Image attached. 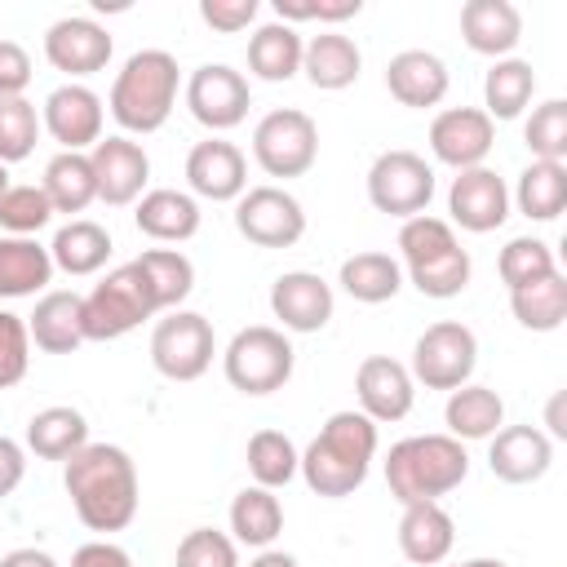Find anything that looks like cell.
Instances as JSON below:
<instances>
[{"instance_id":"obj_1","label":"cell","mask_w":567,"mask_h":567,"mask_svg":"<svg viewBox=\"0 0 567 567\" xmlns=\"http://www.w3.org/2000/svg\"><path fill=\"white\" fill-rule=\"evenodd\" d=\"M62 487L71 496L75 518L89 532H124L137 518V465L120 443H84L71 461H62Z\"/></svg>"},{"instance_id":"obj_2","label":"cell","mask_w":567,"mask_h":567,"mask_svg":"<svg viewBox=\"0 0 567 567\" xmlns=\"http://www.w3.org/2000/svg\"><path fill=\"white\" fill-rule=\"evenodd\" d=\"M372 461H377V421H368L359 408H341L319 425V434L297 461V474L315 496L341 501L363 487Z\"/></svg>"},{"instance_id":"obj_3","label":"cell","mask_w":567,"mask_h":567,"mask_svg":"<svg viewBox=\"0 0 567 567\" xmlns=\"http://www.w3.org/2000/svg\"><path fill=\"white\" fill-rule=\"evenodd\" d=\"M177 89H182V66L168 49H137L111 80V97L106 111L111 120L128 133H159L177 106Z\"/></svg>"},{"instance_id":"obj_4","label":"cell","mask_w":567,"mask_h":567,"mask_svg":"<svg viewBox=\"0 0 567 567\" xmlns=\"http://www.w3.org/2000/svg\"><path fill=\"white\" fill-rule=\"evenodd\" d=\"M399 266L408 275V284L421 292V297H434V301H447V297H461L470 288V275H474V261L470 252L461 248L452 221L443 217H408L399 226Z\"/></svg>"},{"instance_id":"obj_5","label":"cell","mask_w":567,"mask_h":567,"mask_svg":"<svg viewBox=\"0 0 567 567\" xmlns=\"http://www.w3.org/2000/svg\"><path fill=\"white\" fill-rule=\"evenodd\" d=\"M470 474V452L452 434H412L399 439L385 456V487L399 505L439 501L456 492Z\"/></svg>"},{"instance_id":"obj_6","label":"cell","mask_w":567,"mask_h":567,"mask_svg":"<svg viewBox=\"0 0 567 567\" xmlns=\"http://www.w3.org/2000/svg\"><path fill=\"white\" fill-rule=\"evenodd\" d=\"M292 368H297V350L288 341L284 328H270V323H248L230 337V346L221 350V372L226 381L239 390V394H275L292 381Z\"/></svg>"},{"instance_id":"obj_7","label":"cell","mask_w":567,"mask_h":567,"mask_svg":"<svg viewBox=\"0 0 567 567\" xmlns=\"http://www.w3.org/2000/svg\"><path fill=\"white\" fill-rule=\"evenodd\" d=\"M80 306H84V341H120L133 328H142L151 315H159V306L133 261H124L106 279H97L80 297Z\"/></svg>"},{"instance_id":"obj_8","label":"cell","mask_w":567,"mask_h":567,"mask_svg":"<svg viewBox=\"0 0 567 567\" xmlns=\"http://www.w3.org/2000/svg\"><path fill=\"white\" fill-rule=\"evenodd\" d=\"M252 159L266 177H306L319 159V124L297 106L266 111L252 128Z\"/></svg>"},{"instance_id":"obj_9","label":"cell","mask_w":567,"mask_h":567,"mask_svg":"<svg viewBox=\"0 0 567 567\" xmlns=\"http://www.w3.org/2000/svg\"><path fill=\"white\" fill-rule=\"evenodd\" d=\"M478 368V337L461 319H439L430 323L416 346H412V381L425 390H461Z\"/></svg>"},{"instance_id":"obj_10","label":"cell","mask_w":567,"mask_h":567,"mask_svg":"<svg viewBox=\"0 0 567 567\" xmlns=\"http://www.w3.org/2000/svg\"><path fill=\"white\" fill-rule=\"evenodd\" d=\"M368 199L385 217H399V221L421 217L434 199V168L425 164V155L408 146L381 151L368 168Z\"/></svg>"},{"instance_id":"obj_11","label":"cell","mask_w":567,"mask_h":567,"mask_svg":"<svg viewBox=\"0 0 567 567\" xmlns=\"http://www.w3.org/2000/svg\"><path fill=\"white\" fill-rule=\"evenodd\" d=\"M217 337L199 310H168L151 328V363L168 381H199L213 368Z\"/></svg>"},{"instance_id":"obj_12","label":"cell","mask_w":567,"mask_h":567,"mask_svg":"<svg viewBox=\"0 0 567 567\" xmlns=\"http://www.w3.org/2000/svg\"><path fill=\"white\" fill-rule=\"evenodd\" d=\"M248 106H252V89H248L244 71H235L226 62H204V66L190 71V80H186V111L213 137L239 128L248 120Z\"/></svg>"},{"instance_id":"obj_13","label":"cell","mask_w":567,"mask_h":567,"mask_svg":"<svg viewBox=\"0 0 567 567\" xmlns=\"http://www.w3.org/2000/svg\"><path fill=\"white\" fill-rule=\"evenodd\" d=\"M235 230L252 248H292L306 235V208L284 186H248L235 199Z\"/></svg>"},{"instance_id":"obj_14","label":"cell","mask_w":567,"mask_h":567,"mask_svg":"<svg viewBox=\"0 0 567 567\" xmlns=\"http://www.w3.org/2000/svg\"><path fill=\"white\" fill-rule=\"evenodd\" d=\"M102 120H106L102 97L89 84H71V80L58 84L40 106V124L62 151H84L89 155L102 142Z\"/></svg>"},{"instance_id":"obj_15","label":"cell","mask_w":567,"mask_h":567,"mask_svg":"<svg viewBox=\"0 0 567 567\" xmlns=\"http://www.w3.org/2000/svg\"><path fill=\"white\" fill-rule=\"evenodd\" d=\"M447 213H452V230H470V235H487L501 230L509 217V186L496 168L478 164L452 177L447 186Z\"/></svg>"},{"instance_id":"obj_16","label":"cell","mask_w":567,"mask_h":567,"mask_svg":"<svg viewBox=\"0 0 567 567\" xmlns=\"http://www.w3.org/2000/svg\"><path fill=\"white\" fill-rule=\"evenodd\" d=\"M492 146H496V124L483 115V106H447L430 124V151H434V159L447 164V168H456V173L487 164Z\"/></svg>"},{"instance_id":"obj_17","label":"cell","mask_w":567,"mask_h":567,"mask_svg":"<svg viewBox=\"0 0 567 567\" xmlns=\"http://www.w3.org/2000/svg\"><path fill=\"white\" fill-rule=\"evenodd\" d=\"M115 44H111V31L93 18H58L49 31H44V58L53 71L71 75V84H80L84 75H97L106 71Z\"/></svg>"},{"instance_id":"obj_18","label":"cell","mask_w":567,"mask_h":567,"mask_svg":"<svg viewBox=\"0 0 567 567\" xmlns=\"http://www.w3.org/2000/svg\"><path fill=\"white\" fill-rule=\"evenodd\" d=\"M89 164H93V177H97V199L111 204V208H124V204H137L146 195V182H151V155L142 151V142L115 133V137H102L93 151H89Z\"/></svg>"},{"instance_id":"obj_19","label":"cell","mask_w":567,"mask_h":567,"mask_svg":"<svg viewBox=\"0 0 567 567\" xmlns=\"http://www.w3.org/2000/svg\"><path fill=\"white\" fill-rule=\"evenodd\" d=\"M186 186L195 199L235 204L248 190V155L226 137H204L186 155Z\"/></svg>"},{"instance_id":"obj_20","label":"cell","mask_w":567,"mask_h":567,"mask_svg":"<svg viewBox=\"0 0 567 567\" xmlns=\"http://www.w3.org/2000/svg\"><path fill=\"white\" fill-rule=\"evenodd\" d=\"M354 399H359V412L377 425L403 421L416 403V381H412L408 363H399L390 354H368L354 368Z\"/></svg>"},{"instance_id":"obj_21","label":"cell","mask_w":567,"mask_h":567,"mask_svg":"<svg viewBox=\"0 0 567 567\" xmlns=\"http://www.w3.org/2000/svg\"><path fill=\"white\" fill-rule=\"evenodd\" d=\"M332 310H337L332 284L315 270H284L270 284V315L279 319L284 332H319L328 328Z\"/></svg>"},{"instance_id":"obj_22","label":"cell","mask_w":567,"mask_h":567,"mask_svg":"<svg viewBox=\"0 0 567 567\" xmlns=\"http://www.w3.org/2000/svg\"><path fill=\"white\" fill-rule=\"evenodd\" d=\"M554 465V439L540 430V425H501L492 434V447H487V470L501 478V483H536L545 478Z\"/></svg>"},{"instance_id":"obj_23","label":"cell","mask_w":567,"mask_h":567,"mask_svg":"<svg viewBox=\"0 0 567 567\" xmlns=\"http://www.w3.org/2000/svg\"><path fill=\"white\" fill-rule=\"evenodd\" d=\"M447 62L430 49H403L385 62V89L399 106H412V111H425V106H439L447 97Z\"/></svg>"},{"instance_id":"obj_24","label":"cell","mask_w":567,"mask_h":567,"mask_svg":"<svg viewBox=\"0 0 567 567\" xmlns=\"http://www.w3.org/2000/svg\"><path fill=\"white\" fill-rule=\"evenodd\" d=\"M461 40L483 58H514L523 40V13L509 0H465L461 4Z\"/></svg>"},{"instance_id":"obj_25","label":"cell","mask_w":567,"mask_h":567,"mask_svg":"<svg viewBox=\"0 0 567 567\" xmlns=\"http://www.w3.org/2000/svg\"><path fill=\"white\" fill-rule=\"evenodd\" d=\"M133 221L155 244H186L199 235V199L190 190L155 186L133 204Z\"/></svg>"},{"instance_id":"obj_26","label":"cell","mask_w":567,"mask_h":567,"mask_svg":"<svg viewBox=\"0 0 567 567\" xmlns=\"http://www.w3.org/2000/svg\"><path fill=\"white\" fill-rule=\"evenodd\" d=\"M456 545V523L439 501L403 505L399 514V549L416 567H439Z\"/></svg>"},{"instance_id":"obj_27","label":"cell","mask_w":567,"mask_h":567,"mask_svg":"<svg viewBox=\"0 0 567 567\" xmlns=\"http://www.w3.org/2000/svg\"><path fill=\"white\" fill-rule=\"evenodd\" d=\"M27 332H31V346L44 350V354H71L84 346V306H80V292H66V288H53V292H40L35 310L27 315Z\"/></svg>"},{"instance_id":"obj_28","label":"cell","mask_w":567,"mask_h":567,"mask_svg":"<svg viewBox=\"0 0 567 567\" xmlns=\"http://www.w3.org/2000/svg\"><path fill=\"white\" fill-rule=\"evenodd\" d=\"M359 71H363V53H359V44H354L350 35H341V31H319V35H310L306 49H301V75H306L315 89H323V93L350 89V84L359 80Z\"/></svg>"},{"instance_id":"obj_29","label":"cell","mask_w":567,"mask_h":567,"mask_svg":"<svg viewBox=\"0 0 567 567\" xmlns=\"http://www.w3.org/2000/svg\"><path fill=\"white\" fill-rule=\"evenodd\" d=\"M53 284V257L40 239L0 235V301L35 297Z\"/></svg>"},{"instance_id":"obj_30","label":"cell","mask_w":567,"mask_h":567,"mask_svg":"<svg viewBox=\"0 0 567 567\" xmlns=\"http://www.w3.org/2000/svg\"><path fill=\"white\" fill-rule=\"evenodd\" d=\"M49 257H53V270L62 275H97L111 257V230L102 221H89V217H71L66 226H58L53 244H49Z\"/></svg>"},{"instance_id":"obj_31","label":"cell","mask_w":567,"mask_h":567,"mask_svg":"<svg viewBox=\"0 0 567 567\" xmlns=\"http://www.w3.org/2000/svg\"><path fill=\"white\" fill-rule=\"evenodd\" d=\"M301 31L288 27V22H261L252 35H248V71L266 84H284L301 71Z\"/></svg>"},{"instance_id":"obj_32","label":"cell","mask_w":567,"mask_h":567,"mask_svg":"<svg viewBox=\"0 0 567 567\" xmlns=\"http://www.w3.org/2000/svg\"><path fill=\"white\" fill-rule=\"evenodd\" d=\"M337 284L346 297H354L359 306H381V301H394L399 288H403V266L390 257V252H354L341 261L337 270Z\"/></svg>"},{"instance_id":"obj_33","label":"cell","mask_w":567,"mask_h":567,"mask_svg":"<svg viewBox=\"0 0 567 567\" xmlns=\"http://www.w3.org/2000/svg\"><path fill=\"white\" fill-rule=\"evenodd\" d=\"M84 443H89V421L80 408L53 403L27 421V452H35L40 461H71Z\"/></svg>"},{"instance_id":"obj_34","label":"cell","mask_w":567,"mask_h":567,"mask_svg":"<svg viewBox=\"0 0 567 567\" xmlns=\"http://www.w3.org/2000/svg\"><path fill=\"white\" fill-rule=\"evenodd\" d=\"M284 532V505L270 487H239L230 501V540L248 545V549H270L275 536Z\"/></svg>"},{"instance_id":"obj_35","label":"cell","mask_w":567,"mask_h":567,"mask_svg":"<svg viewBox=\"0 0 567 567\" xmlns=\"http://www.w3.org/2000/svg\"><path fill=\"white\" fill-rule=\"evenodd\" d=\"M443 421H447V434L461 439V443H465V439H492V434L505 425V399H501L492 385L465 381L461 390L447 394Z\"/></svg>"},{"instance_id":"obj_36","label":"cell","mask_w":567,"mask_h":567,"mask_svg":"<svg viewBox=\"0 0 567 567\" xmlns=\"http://www.w3.org/2000/svg\"><path fill=\"white\" fill-rule=\"evenodd\" d=\"M536 93V71L523 58H496L483 75V115L496 120H518Z\"/></svg>"},{"instance_id":"obj_37","label":"cell","mask_w":567,"mask_h":567,"mask_svg":"<svg viewBox=\"0 0 567 567\" xmlns=\"http://www.w3.org/2000/svg\"><path fill=\"white\" fill-rule=\"evenodd\" d=\"M40 190L49 195L53 213H84V208L97 199V177H93L89 155H84V151H58V155L44 164Z\"/></svg>"},{"instance_id":"obj_38","label":"cell","mask_w":567,"mask_h":567,"mask_svg":"<svg viewBox=\"0 0 567 567\" xmlns=\"http://www.w3.org/2000/svg\"><path fill=\"white\" fill-rule=\"evenodd\" d=\"M518 204V213L527 221H554L563 208H567V164H554V159H532L523 173H518V186L509 195Z\"/></svg>"},{"instance_id":"obj_39","label":"cell","mask_w":567,"mask_h":567,"mask_svg":"<svg viewBox=\"0 0 567 567\" xmlns=\"http://www.w3.org/2000/svg\"><path fill=\"white\" fill-rule=\"evenodd\" d=\"M133 266L142 270V279H146V288H151L159 310H182V301L195 288V266H190L186 252H177V248H146L142 257H133Z\"/></svg>"},{"instance_id":"obj_40","label":"cell","mask_w":567,"mask_h":567,"mask_svg":"<svg viewBox=\"0 0 567 567\" xmlns=\"http://www.w3.org/2000/svg\"><path fill=\"white\" fill-rule=\"evenodd\" d=\"M509 310L527 332H558L563 319H567V279H563V270H554V275H545L527 288H514Z\"/></svg>"},{"instance_id":"obj_41","label":"cell","mask_w":567,"mask_h":567,"mask_svg":"<svg viewBox=\"0 0 567 567\" xmlns=\"http://www.w3.org/2000/svg\"><path fill=\"white\" fill-rule=\"evenodd\" d=\"M244 461H248L252 483L275 492V487H288V483L297 478V461H301V452H297V443H292L284 430H257V434L248 439Z\"/></svg>"},{"instance_id":"obj_42","label":"cell","mask_w":567,"mask_h":567,"mask_svg":"<svg viewBox=\"0 0 567 567\" xmlns=\"http://www.w3.org/2000/svg\"><path fill=\"white\" fill-rule=\"evenodd\" d=\"M496 270H501V284L514 292V288H527V284L554 275L558 261H554V248H549L545 239H536V235H518V239H509V244L501 248Z\"/></svg>"},{"instance_id":"obj_43","label":"cell","mask_w":567,"mask_h":567,"mask_svg":"<svg viewBox=\"0 0 567 567\" xmlns=\"http://www.w3.org/2000/svg\"><path fill=\"white\" fill-rule=\"evenodd\" d=\"M523 142L532 151V159H567V102L563 97H545L540 106H532L527 124H523Z\"/></svg>"},{"instance_id":"obj_44","label":"cell","mask_w":567,"mask_h":567,"mask_svg":"<svg viewBox=\"0 0 567 567\" xmlns=\"http://www.w3.org/2000/svg\"><path fill=\"white\" fill-rule=\"evenodd\" d=\"M53 221V204L40 186L22 182V186H9L0 195V235H22V239H35V230H44Z\"/></svg>"},{"instance_id":"obj_45","label":"cell","mask_w":567,"mask_h":567,"mask_svg":"<svg viewBox=\"0 0 567 567\" xmlns=\"http://www.w3.org/2000/svg\"><path fill=\"white\" fill-rule=\"evenodd\" d=\"M40 111L27 97H0V164H22L40 137Z\"/></svg>"},{"instance_id":"obj_46","label":"cell","mask_w":567,"mask_h":567,"mask_svg":"<svg viewBox=\"0 0 567 567\" xmlns=\"http://www.w3.org/2000/svg\"><path fill=\"white\" fill-rule=\"evenodd\" d=\"M173 567H239V545L230 540V532L195 527L177 540Z\"/></svg>"},{"instance_id":"obj_47","label":"cell","mask_w":567,"mask_h":567,"mask_svg":"<svg viewBox=\"0 0 567 567\" xmlns=\"http://www.w3.org/2000/svg\"><path fill=\"white\" fill-rule=\"evenodd\" d=\"M31 368V332L27 319L0 310V390H13Z\"/></svg>"},{"instance_id":"obj_48","label":"cell","mask_w":567,"mask_h":567,"mask_svg":"<svg viewBox=\"0 0 567 567\" xmlns=\"http://www.w3.org/2000/svg\"><path fill=\"white\" fill-rule=\"evenodd\" d=\"M363 13V0H275V22H346V18H359Z\"/></svg>"},{"instance_id":"obj_49","label":"cell","mask_w":567,"mask_h":567,"mask_svg":"<svg viewBox=\"0 0 567 567\" xmlns=\"http://www.w3.org/2000/svg\"><path fill=\"white\" fill-rule=\"evenodd\" d=\"M257 13H261L257 0H199V18H204V27H213V31H221V35H239V31H248V27L257 22Z\"/></svg>"},{"instance_id":"obj_50","label":"cell","mask_w":567,"mask_h":567,"mask_svg":"<svg viewBox=\"0 0 567 567\" xmlns=\"http://www.w3.org/2000/svg\"><path fill=\"white\" fill-rule=\"evenodd\" d=\"M31 75V53L18 40H0V97H27Z\"/></svg>"},{"instance_id":"obj_51","label":"cell","mask_w":567,"mask_h":567,"mask_svg":"<svg viewBox=\"0 0 567 567\" xmlns=\"http://www.w3.org/2000/svg\"><path fill=\"white\" fill-rule=\"evenodd\" d=\"M22 474H27V447H22L18 439L0 434V501L18 492Z\"/></svg>"},{"instance_id":"obj_52","label":"cell","mask_w":567,"mask_h":567,"mask_svg":"<svg viewBox=\"0 0 567 567\" xmlns=\"http://www.w3.org/2000/svg\"><path fill=\"white\" fill-rule=\"evenodd\" d=\"M71 567H133L128 549H120L115 540H84L71 554Z\"/></svg>"},{"instance_id":"obj_53","label":"cell","mask_w":567,"mask_h":567,"mask_svg":"<svg viewBox=\"0 0 567 567\" xmlns=\"http://www.w3.org/2000/svg\"><path fill=\"white\" fill-rule=\"evenodd\" d=\"M0 567H58V558L44 554V549H35V545H22V549H9L0 558Z\"/></svg>"},{"instance_id":"obj_54","label":"cell","mask_w":567,"mask_h":567,"mask_svg":"<svg viewBox=\"0 0 567 567\" xmlns=\"http://www.w3.org/2000/svg\"><path fill=\"white\" fill-rule=\"evenodd\" d=\"M563 403H567V394L558 390V394L549 399V408H545V425H549V439H567V416H563Z\"/></svg>"},{"instance_id":"obj_55","label":"cell","mask_w":567,"mask_h":567,"mask_svg":"<svg viewBox=\"0 0 567 567\" xmlns=\"http://www.w3.org/2000/svg\"><path fill=\"white\" fill-rule=\"evenodd\" d=\"M248 567H301V563L292 554H284V549H257V558Z\"/></svg>"},{"instance_id":"obj_56","label":"cell","mask_w":567,"mask_h":567,"mask_svg":"<svg viewBox=\"0 0 567 567\" xmlns=\"http://www.w3.org/2000/svg\"><path fill=\"white\" fill-rule=\"evenodd\" d=\"M456 567H509V563H501V558H465Z\"/></svg>"},{"instance_id":"obj_57","label":"cell","mask_w":567,"mask_h":567,"mask_svg":"<svg viewBox=\"0 0 567 567\" xmlns=\"http://www.w3.org/2000/svg\"><path fill=\"white\" fill-rule=\"evenodd\" d=\"M9 186H13V182H9V168H4V164H0V195H4V190H9Z\"/></svg>"}]
</instances>
